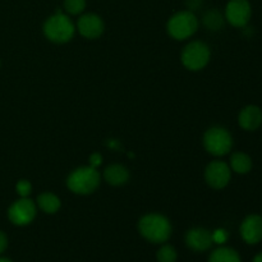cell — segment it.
<instances>
[{"label":"cell","mask_w":262,"mask_h":262,"mask_svg":"<svg viewBox=\"0 0 262 262\" xmlns=\"http://www.w3.org/2000/svg\"><path fill=\"white\" fill-rule=\"evenodd\" d=\"M138 229L142 237L152 243H163L171 234V225L165 216L159 214L145 215L138 223Z\"/></svg>","instance_id":"6da1fadb"},{"label":"cell","mask_w":262,"mask_h":262,"mask_svg":"<svg viewBox=\"0 0 262 262\" xmlns=\"http://www.w3.org/2000/svg\"><path fill=\"white\" fill-rule=\"evenodd\" d=\"M36 216V205L28 197H22L15 201L8 210V217L10 222L18 227L28 225Z\"/></svg>","instance_id":"52a82bcc"},{"label":"cell","mask_w":262,"mask_h":262,"mask_svg":"<svg viewBox=\"0 0 262 262\" xmlns=\"http://www.w3.org/2000/svg\"><path fill=\"white\" fill-rule=\"evenodd\" d=\"M8 246V239H7V235L4 234L3 232H0V253H3L5 251Z\"/></svg>","instance_id":"cb8c5ba5"},{"label":"cell","mask_w":262,"mask_h":262,"mask_svg":"<svg viewBox=\"0 0 262 262\" xmlns=\"http://www.w3.org/2000/svg\"><path fill=\"white\" fill-rule=\"evenodd\" d=\"M86 8V0H64V9L68 14L77 15Z\"/></svg>","instance_id":"ac0fdd59"},{"label":"cell","mask_w":262,"mask_h":262,"mask_svg":"<svg viewBox=\"0 0 262 262\" xmlns=\"http://www.w3.org/2000/svg\"><path fill=\"white\" fill-rule=\"evenodd\" d=\"M232 177V169L224 161H212L205 170V179L207 184L215 189H222L228 186Z\"/></svg>","instance_id":"9c48e42d"},{"label":"cell","mask_w":262,"mask_h":262,"mask_svg":"<svg viewBox=\"0 0 262 262\" xmlns=\"http://www.w3.org/2000/svg\"><path fill=\"white\" fill-rule=\"evenodd\" d=\"M209 262H241V257L232 248L222 247L211 253Z\"/></svg>","instance_id":"e0dca14e"},{"label":"cell","mask_w":262,"mask_h":262,"mask_svg":"<svg viewBox=\"0 0 262 262\" xmlns=\"http://www.w3.org/2000/svg\"><path fill=\"white\" fill-rule=\"evenodd\" d=\"M38 206L46 214H55L59 209H60V199L58 196H55L54 193L50 192H43L38 196L37 199Z\"/></svg>","instance_id":"2e32d148"},{"label":"cell","mask_w":262,"mask_h":262,"mask_svg":"<svg viewBox=\"0 0 262 262\" xmlns=\"http://www.w3.org/2000/svg\"><path fill=\"white\" fill-rule=\"evenodd\" d=\"M252 15V8L248 0H229L225 8V18L233 27L247 26Z\"/></svg>","instance_id":"ba28073f"},{"label":"cell","mask_w":262,"mask_h":262,"mask_svg":"<svg viewBox=\"0 0 262 262\" xmlns=\"http://www.w3.org/2000/svg\"><path fill=\"white\" fill-rule=\"evenodd\" d=\"M158 261L159 262H176L177 252L171 246H164L158 251Z\"/></svg>","instance_id":"ffe728a7"},{"label":"cell","mask_w":262,"mask_h":262,"mask_svg":"<svg viewBox=\"0 0 262 262\" xmlns=\"http://www.w3.org/2000/svg\"><path fill=\"white\" fill-rule=\"evenodd\" d=\"M204 146L209 154L214 156H224L233 147V137L228 129L223 127H212L204 136Z\"/></svg>","instance_id":"5b68a950"},{"label":"cell","mask_w":262,"mask_h":262,"mask_svg":"<svg viewBox=\"0 0 262 262\" xmlns=\"http://www.w3.org/2000/svg\"><path fill=\"white\" fill-rule=\"evenodd\" d=\"M253 262H262V252H260L258 255L255 256V258H253Z\"/></svg>","instance_id":"d4e9b609"},{"label":"cell","mask_w":262,"mask_h":262,"mask_svg":"<svg viewBox=\"0 0 262 262\" xmlns=\"http://www.w3.org/2000/svg\"><path fill=\"white\" fill-rule=\"evenodd\" d=\"M77 28L83 37L97 38L102 35L105 26L99 15L94 13H87L79 18Z\"/></svg>","instance_id":"8fae6325"},{"label":"cell","mask_w":262,"mask_h":262,"mask_svg":"<svg viewBox=\"0 0 262 262\" xmlns=\"http://www.w3.org/2000/svg\"><path fill=\"white\" fill-rule=\"evenodd\" d=\"M101 163H102V156L100 155L99 152H95L90 156V166H92V168L96 169L97 166L101 165Z\"/></svg>","instance_id":"7402d4cb"},{"label":"cell","mask_w":262,"mask_h":262,"mask_svg":"<svg viewBox=\"0 0 262 262\" xmlns=\"http://www.w3.org/2000/svg\"><path fill=\"white\" fill-rule=\"evenodd\" d=\"M210 60V49L201 41H193L184 48L182 53V63L189 71H200L205 68Z\"/></svg>","instance_id":"8992f818"},{"label":"cell","mask_w":262,"mask_h":262,"mask_svg":"<svg viewBox=\"0 0 262 262\" xmlns=\"http://www.w3.org/2000/svg\"><path fill=\"white\" fill-rule=\"evenodd\" d=\"M100 174L92 166H82L72 171L67 179V186L76 194H90L99 187Z\"/></svg>","instance_id":"3957f363"},{"label":"cell","mask_w":262,"mask_h":262,"mask_svg":"<svg viewBox=\"0 0 262 262\" xmlns=\"http://www.w3.org/2000/svg\"><path fill=\"white\" fill-rule=\"evenodd\" d=\"M241 235L248 245H257L262 241V216L248 215L241 224Z\"/></svg>","instance_id":"30bf717a"},{"label":"cell","mask_w":262,"mask_h":262,"mask_svg":"<svg viewBox=\"0 0 262 262\" xmlns=\"http://www.w3.org/2000/svg\"><path fill=\"white\" fill-rule=\"evenodd\" d=\"M199 27V20L196 15L188 10L178 12L171 15L170 19L168 20V32L176 40H186L191 37Z\"/></svg>","instance_id":"277c9868"},{"label":"cell","mask_w":262,"mask_h":262,"mask_svg":"<svg viewBox=\"0 0 262 262\" xmlns=\"http://www.w3.org/2000/svg\"><path fill=\"white\" fill-rule=\"evenodd\" d=\"M212 241L216 243H224L227 241V233L224 230H216V232L212 234Z\"/></svg>","instance_id":"603a6c76"},{"label":"cell","mask_w":262,"mask_h":262,"mask_svg":"<svg viewBox=\"0 0 262 262\" xmlns=\"http://www.w3.org/2000/svg\"><path fill=\"white\" fill-rule=\"evenodd\" d=\"M73 22L67 14L56 12L43 23V33L50 41L55 43H66L72 40L74 35Z\"/></svg>","instance_id":"7a4b0ae2"},{"label":"cell","mask_w":262,"mask_h":262,"mask_svg":"<svg viewBox=\"0 0 262 262\" xmlns=\"http://www.w3.org/2000/svg\"><path fill=\"white\" fill-rule=\"evenodd\" d=\"M15 189H17V193L20 197H28L31 194V192H32V186H31V183L28 181L22 179V181H19L17 183Z\"/></svg>","instance_id":"44dd1931"},{"label":"cell","mask_w":262,"mask_h":262,"mask_svg":"<svg viewBox=\"0 0 262 262\" xmlns=\"http://www.w3.org/2000/svg\"><path fill=\"white\" fill-rule=\"evenodd\" d=\"M105 181L110 184V186H123L127 183L128 178H129V171L125 166L119 165V164H114L105 169L104 171Z\"/></svg>","instance_id":"5bb4252c"},{"label":"cell","mask_w":262,"mask_h":262,"mask_svg":"<svg viewBox=\"0 0 262 262\" xmlns=\"http://www.w3.org/2000/svg\"><path fill=\"white\" fill-rule=\"evenodd\" d=\"M205 23H206V26L210 30H217V28L222 27L223 18L217 10H210L205 15Z\"/></svg>","instance_id":"d6986e66"},{"label":"cell","mask_w":262,"mask_h":262,"mask_svg":"<svg viewBox=\"0 0 262 262\" xmlns=\"http://www.w3.org/2000/svg\"><path fill=\"white\" fill-rule=\"evenodd\" d=\"M238 123H239L241 128H243L245 130H250V132L260 128L262 124L261 107L256 106V105H247L246 107H243L238 115Z\"/></svg>","instance_id":"7c38bea8"},{"label":"cell","mask_w":262,"mask_h":262,"mask_svg":"<svg viewBox=\"0 0 262 262\" xmlns=\"http://www.w3.org/2000/svg\"><path fill=\"white\" fill-rule=\"evenodd\" d=\"M230 169L237 174H247L252 169V159L245 152H234L230 156Z\"/></svg>","instance_id":"9a60e30c"},{"label":"cell","mask_w":262,"mask_h":262,"mask_svg":"<svg viewBox=\"0 0 262 262\" xmlns=\"http://www.w3.org/2000/svg\"><path fill=\"white\" fill-rule=\"evenodd\" d=\"M0 262H12V261L8 260V258H0Z\"/></svg>","instance_id":"484cf974"},{"label":"cell","mask_w":262,"mask_h":262,"mask_svg":"<svg viewBox=\"0 0 262 262\" xmlns=\"http://www.w3.org/2000/svg\"><path fill=\"white\" fill-rule=\"evenodd\" d=\"M186 242L189 248L194 251H206L211 247L212 245V234L209 230L204 228H196L191 229L187 233Z\"/></svg>","instance_id":"4fadbf2b"}]
</instances>
